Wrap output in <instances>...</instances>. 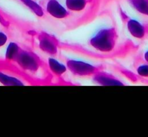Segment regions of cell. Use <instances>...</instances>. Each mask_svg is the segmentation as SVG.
<instances>
[{
    "label": "cell",
    "mask_w": 148,
    "mask_h": 137,
    "mask_svg": "<svg viewBox=\"0 0 148 137\" xmlns=\"http://www.w3.org/2000/svg\"><path fill=\"white\" fill-rule=\"evenodd\" d=\"M47 66L49 72L57 77H60L68 70L65 64L61 63L58 59L53 58V56H51L48 58Z\"/></svg>",
    "instance_id": "obj_7"
},
{
    "label": "cell",
    "mask_w": 148,
    "mask_h": 137,
    "mask_svg": "<svg viewBox=\"0 0 148 137\" xmlns=\"http://www.w3.org/2000/svg\"><path fill=\"white\" fill-rule=\"evenodd\" d=\"M8 40V36L6 33L0 31V48L5 45Z\"/></svg>",
    "instance_id": "obj_12"
},
{
    "label": "cell",
    "mask_w": 148,
    "mask_h": 137,
    "mask_svg": "<svg viewBox=\"0 0 148 137\" xmlns=\"http://www.w3.org/2000/svg\"><path fill=\"white\" fill-rule=\"evenodd\" d=\"M0 83L7 86H21L25 85V82L17 78L16 77L7 75L0 72Z\"/></svg>",
    "instance_id": "obj_8"
},
{
    "label": "cell",
    "mask_w": 148,
    "mask_h": 137,
    "mask_svg": "<svg viewBox=\"0 0 148 137\" xmlns=\"http://www.w3.org/2000/svg\"><path fill=\"white\" fill-rule=\"evenodd\" d=\"M92 79L95 83L103 86H120L125 85L123 82L116 77L115 75L105 72L104 69L99 71L92 77Z\"/></svg>",
    "instance_id": "obj_5"
},
{
    "label": "cell",
    "mask_w": 148,
    "mask_h": 137,
    "mask_svg": "<svg viewBox=\"0 0 148 137\" xmlns=\"http://www.w3.org/2000/svg\"><path fill=\"white\" fill-rule=\"evenodd\" d=\"M67 68L74 76L80 77H92L94 75L104 69L103 66L94 65L81 60L62 57Z\"/></svg>",
    "instance_id": "obj_3"
},
{
    "label": "cell",
    "mask_w": 148,
    "mask_h": 137,
    "mask_svg": "<svg viewBox=\"0 0 148 137\" xmlns=\"http://www.w3.org/2000/svg\"><path fill=\"white\" fill-rule=\"evenodd\" d=\"M88 0H65V6L69 11L81 12L86 8Z\"/></svg>",
    "instance_id": "obj_9"
},
{
    "label": "cell",
    "mask_w": 148,
    "mask_h": 137,
    "mask_svg": "<svg viewBox=\"0 0 148 137\" xmlns=\"http://www.w3.org/2000/svg\"><path fill=\"white\" fill-rule=\"evenodd\" d=\"M119 34L116 22L109 18L102 21V24L88 39V45L98 53L109 54L115 51Z\"/></svg>",
    "instance_id": "obj_1"
},
{
    "label": "cell",
    "mask_w": 148,
    "mask_h": 137,
    "mask_svg": "<svg viewBox=\"0 0 148 137\" xmlns=\"http://www.w3.org/2000/svg\"><path fill=\"white\" fill-rule=\"evenodd\" d=\"M137 72L141 75L147 76L148 75V66L142 65L137 68Z\"/></svg>",
    "instance_id": "obj_13"
},
{
    "label": "cell",
    "mask_w": 148,
    "mask_h": 137,
    "mask_svg": "<svg viewBox=\"0 0 148 137\" xmlns=\"http://www.w3.org/2000/svg\"><path fill=\"white\" fill-rule=\"evenodd\" d=\"M25 7L32 11L36 16L42 18L45 15V11L41 5L36 2L34 0H20Z\"/></svg>",
    "instance_id": "obj_11"
},
{
    "label": "cell",
    "mask_w": 148,
    "mask_h": 137,
    "mask_svg": "<svg viewBox=\"0 0 148 137\" xmlns=\"http://www.w3.org/2000/svg\"><path fill=\"white\" fill-rule=\"evenodd\" d=\"M21 48V47L16 42H10L9 45L7 48L6 53H5V60L8 62L13 63L14 60L18 55Z\"/></svg>",
    "instance_id": "obj_10"
},
{
    "label": "cell",
    "mask_w": 148,
    "mask_h": 137,
    "mask_svg": "<svg viewBox=\"0 0 148 137\" xmlns=\"http://www.w3.org/2000/svg\"><path fill=\"white\" fill-rule=\"evenodd\" d=\"M13 63L16 64L18 68L25 73H36L41 68H48V66H47V65L45 64L37 54L28 50L23 49L22 48Z\"/></svg>",
    "instance_id": "obj_2"
},
{
    "label": "cell",
    "mask_w": 148,
    "mask_h": 137,
    "mask_svg": "<svg viewBox=\"0 0 148 137\" xmlns=\"http://www.w3.org/2000/svg\"><path fill=\"white\" fill-rule=\"evenodd\" d=\"M46 12L57 19H65L70 16V11L58 0H48L46 4Z\"/></svg>",
    "instance_id": "obj_6"
},
{
    "label": "cell",
    "mask_w": 148,
    "mask_h": 137,
    "mask_svg": "<svg viewBox=\"0 0 148 137\" xmlns=\"http://www.w3.org/2000/svg\"><path fill=\"white\" fill-rule=\"evenodd\" d=\"M34 36L38 40L41 51L50 56H57L60 50V41L52 34L46 31H36Z\"/></svg>",
    "instance_id": "obj_4"
}]
</instances>
